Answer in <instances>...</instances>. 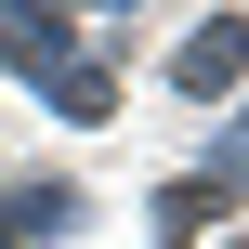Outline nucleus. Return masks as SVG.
Masks as SVG:
<instances>
[{"instance_id":"obj_1","label":"nucleus","mask_w":249,"mask_h":249,"mask_svg":"<svg viewBox=\"0 0 249 249\" xmlns=\"http://www.w3.org/2000/svg\"><path fill=\"white\" fill-rule=\"evenodd\" d=\"M249 66V26L236 13H223V26H197V39H184V92H223V79H236Z\"/></svg>"},{"instance_id":"obj_2","label":"nucleus","mask_w":249,"mask_h":249,"mask_svg":"<svg viewBox=\"0 0 249 249\" xmlns=\"http://www.w3.org/2000/svg\"><path fill=\"white\" fill-rule=\"evenodd\" d=\"M236 158H249V144H236Z\"/></svg>"}]
</instances>
